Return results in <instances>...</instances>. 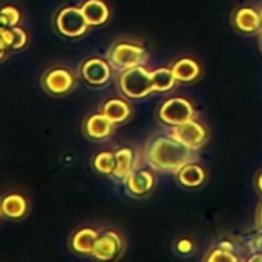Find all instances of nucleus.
Instances as JSON below:
<instances>
[{
	"label": "nucleus",
	"instance_id": "nucleus-1",
	"mask_svg": "<svg viewBox=\"0 0 262 262\" xmlns=\"http://www.w3.org/2000/svg\"><path fill=\"white\" fill-rule=\"evenodd\" d=\"M189 149L190 147L178 141L173 135L161 137L152 143L147 155L150 163L158 169L180 170L189 158Z\"/></svg>",
	"mask_w": 262,
	"mask_h": 262
},
{
	"label": "nucleus",
	"instance_id": "nucleus-2",
	"mask_svg": "<svg viewBox=\"0 0 262 262\" xmlns=\"http://www.w3.org/2000/svg\"><path fill=\"white\" fill-rule=\"evenodd\" d=\"M121 91L130 98H141L154 91L152 72H147L143 66H134L126 69L120 78Z\"/></svg>",
	"mask_w": 262,
	"mask_h": 262
},
{
	"label": "nucleus",
	"instance_id": "nucleus-3",
	"mask_svg": "<svg viewBox=\"0 0 262 262\" xmlns=\"http://www.w3.org/2000/svg\"><path fill=\"white\" fill-rule=\"evenodd\" d=\"M89 23L83 15L81 8L75 6L63 8L55 18V28L64 37H78L86 32Z\"/></svg>",
	"mask_w": 262,
	"mask_h": 262
},
{
	"label": "nucleus",
	"instance_id": "nucleus-4",
	"mask_svg": "<svg viewBox=\"0 0 262 262\" xmlns=\"http://www.w3.org/2000/svg\"><path fill=\"white\" fill-rule=\"evenodd\" d=\"M160 117L164 123L170 126H178L192 120L193 107L184 98H170L160 109Z\"/></svg>",
	"mask_w": 262,
	"mask_h": 262
},
{
	"label": "nucleus",
	"instance_id": "nucleus-5",
	"mask_svg": "<svg viewBox=\"0 0 262 262\" xmlns=\"http://www.w3.org/2000/svg\"><path fill=\"white\" fill-rule=\"evenodd\" d=\"M41 84L46 92L52 95H63L74 88V75L63 68H52L43 75Z\"/></svg>",
	"mask_w": 262,
	"mask_h": 262
},
{
	"label": "nucleus",
	"instance_id": "nucleus-6",
	"mask_svg": "<svg viewBox=\"0 0 262 262\" xmlns=\"http://www.w3.org/2000/svg\"><path fill=\"white\" fill-rule=\"evenodd\" d=\"M143 49L140 46L130 45V43H118L114 46L111 52V61L117 69H130L134 66H138V63L143 58Z\"/></svg>",
	"mask_w": 262,
	"mask_h": 262
},
{
	"label": "nucleus",
	"instance_id": "nucleus-7",
	"mask_svg": "<svg viewBox=\"0 0 262 262\" xmlns=\"http://www.w3.org/2000/svg\"><path fill=\"white\" fill-rule=\"evenodd\" d=\"M28 200L17 192L8 193L0 198V216L5 220H21L28 213Z\"/></svg>",
	"mask_w": 262,
	"mask_h": 262
},
{
	"label": "nucleus",
	"instance_id": "nucleus-8",
	"mask_svg": "<svg viewBox=\"0 0 262 262\" xmlns=\"http://www.w3.org/2000/svg\"><path fill=\"white\" fill-rule=\"evenodd\" d=\"M172 135L178 141H181L183 144H186L187 147H198L206 140V130H204V127L200 123L192 121V120H189V121H186L183 124L175 126L173 130H172Z\"/></svg>",
	"mask_w": 262,
	"mask_h": 262
},
{
	"label": "nucleus",
	"instance_id": "nucleus-9",
	"mask_svg": "<svg viewBox=\"0 0 262 262\" xmlns=\"http://www.w3.org/2000/svg\"><path fill=\"white\" fill-rule=\"evenodd\" d=\"M120 252H121L120 236L115 232H106L97 238L92 250V256L101 261H109V259H115Z\"/></svg>",
	"mask_w": 262,
	"mask_h": 262
},
{
	"label": "nucleus",
	"instance_id": "nucleus-10",
	"mask_svg": "<svg viewBox=\"0 0 262 262\" xmlns=\"http://www.w3.org/2000/svg\"><path fill=\"white\" fill-rule=\"evenodd\" d=\"M81 75L86 83L100 86L109 80L111 69L106 61H103L100 58H91V60L84 61V64L81 66Z\"/></svg>",
	"mask_w": 262,
	"mask_h": 262
},
{
	"label": "nucleus",
	"instance_id": "nucleus-11",
	"mask_svg": "<svg viewBox=\"0 0 262 262\" xmlns=\"http://www.w3.org/2000/svg\"><path fill=\"white\" fill-rule=\"evenodd\" d=\"M114 123L104 114H94L84 123V132L89 138H106L112 132Z\"/></svg>",
	"mask_w": 262,
	"mask_h": 262
},
{
	"label": "nucleus",
	"instance_id": "nucleus-12",
	"mask_svg": "<svg viewBox=\"0 0 262 262\" xmlns=\"http://www.w3.org/2000/svg\"><path fill=\"white\" fill-rule=\"evenodd\" d=\"M98 233L94 229L84 227L74 233L71 238V249L78 255H92Z\"/></svg>",
	"mask_w": 262,
	"mask_h": 262
},
{
	"label": "nucleus",
	"instance_id": "nucleus-13",
	"mask_svg": "<svg viewBox=\"0 0 262 262\" xmlns=\"http://www.w3.org/2000/svg\"><path fill=\"white\" fill-rule=\"evenodd\" d=\"M81 12L89 26L103 25L109 18V9L101 0H88L81 5Z\"/></svg>",
	"mask_w": 262,
	"mask_h": 262
},
{
	"label": "nucleus",
	"instance_id": "nucleus-14",
	"mask_svg": "<svg viewBox=\"0 0 262 262\" xmlns=\"http://www.w3.org/2000/svg\"><path fill=\"white\" fill-rule=\"evenodd\" d=\"M235 25L244 32H255L261 29V14H258L252 8H241L235 15Z\"/></svg>",
	"mask_w": 262,
	"mask_h": 262
},
{
	"label": "nucleus",
	"instance_id": "nucleus-15",
	"mask_svg": "<svg viewBox=\"0 0 262 262\" xmlns=\"http://www.w3.org/2000/svg\"><path fill=\"white\" fill-rule=\"evenodd\" d=\"M154 186V177L147 170H138L127 177V187L134 195H144Z\"/></svg>",
	"mask_w": 262,
	"mask_h": 262
},
{
	"label": "nucleus",
	"instance_id": "nucleus-16",
	"mask_svg": "<svg viewBox=\"0 0 262 262\" xmlns=\"http://www.w3.org/2000/svg\"><path fill=\"white\" fill-rule=\"evenodd\" d=\"M204 178H206V173L203 167L198 164H184L178 173L180 183L186 187H198L203 184Z\"/></svg>",
	"mask_w": 262,
	"mask_h": 262
},
{
	"label": "nucleus",
	"instance_id": "nucleus-17",
	"mask_svg": "<svg viewBox=\"0 0 262 262\" xmlns=\"http://www.w3.org/2000/svg\"><path fill=\"white\" fill-rule=\"evenodd\" d=\"M172 72L177 81H193L200 75V66L190 58H183L175 63Z\"/></svg>",
	"mask_w": 262,
	"mask_h": 262
},
{
	"label": "nucleus",
	"instance_id": "nucleus-18",
	"mask_svg": "<svg viewBox=\"0 0 262 262\" xmlns=\"http://www.w3.org/2000/svg\"><path fill=\"white\" fill-rule=\"evenodd\" d=\"M2 38L5 40L6 46L9 48V51H17L26 46L28 41V35L26 32L18 28V26H12V28H6L0 32Z\"/></svg>",
	"mask_w": 262,
	"mask_h": 262
},
{
	"label": "nucleus",
	"instance_id": "nucleus-19",
	"mask_svg": "<svg viewBox=\"0 0 262 262\" xmlns=\"http://www.w3.org/2000/svg\"><path fill=\"white\" fill-rule=\"evenodd\" d=\"M129 106L123 101V100H109L104 107H103V114L112 121V123H121L129 117Z\"/></svg>",
	"mask_w": 262,
	"mask_h": 262
},
{
	"label": "nucleus",
	"instance_id": "nucleus-20",
	"mask_svg": "<svg viewBox=\"0 0 262 262\" xmlns=\"http://www.w3.org/2000/svg\"><path fill=\"white\" fill-rule=\"evenodd\" d=\"M115 158H117V166H115V170H114V177H117V178L129 177L130 169H132V163H134L132 149H129V147L120 149L115 154Z\"/></svg>",
	"mask_w": 262,
	"mask_h": 262
},
{
	"label": "nucleus",
	"instance_id": "nucleus-21",
	"mask_svg": "<svg viewBox=\"0 0 262 262\" xmlns=\"http://www.w3.org/2000/svg\"><path fill=\"white\" fill-rule=\"evenodd\" d=\"M175 77L172 69L167 68H161L152 72V84H154V91H169L173 83H175Z\"/></svg>",
	"mask_w": 262,
	"mask_h": 262
},
{
	"label": "nucleus",
	"instance_id": "nucleus-22",
	"mask_svg": "<svg viewBox=\"0 0 262 262\" xmlns=\"http://www.w3.org/2000/svg\"><path fill=\"white\" fill-rule=\"evenodd\" d=\"M115 166H117V158H115V154H111V152H100L94 160L95 170L103 175H114Z\"/></svg>",
	"mask_w": 262,
	"mask_h": 262
},
{
	"label": "nucleus",
	"instance_id": "nucleus-23",
	"mask_svg": "<svg viewBox=\"0 0 262 262\" xmlns=\"http://www.w3.org/2000/svg\"><path fill=\"white\" fill-rule=\"evenodd\" d=\"M207 261H230V262H235L238 261V258L233 255V253H230V250H224V247L223 249H218V250H215L209 258H207Z\"/></svg>",
	"mask_w": 262,
	"mask_h": 262
},
{
	"label": "nucleus",
	"instance_id": "nucleus-24",
	"mask_svg": "<svg viewBox=\"0 0 262 262\" xmlns=\"http://www.w3.org/2000/svg\"><path fill=\"white\" fill-rule=\"evenodd\" d=\"M177 249H178L180 253H189V252L192 250V243H190L189 239H181V241L178 243Z\"/></svg>",
	"mask_w": 262,
	"mask_h": 262
},
{
	"label": "nucleus",
	"instance_id": "nucleus-25",
	"mask_svg": "<svg viewBox=\"0 0 262 262\" xmlns=\"http://www.w3.org/2000/svg\"><path fill=\"white\" fill-rule=\"evenodd\" d=\"M252 247H253L255 252L262 253V233H259L258 236H255V239H253V243H252Z\"/></svg>",
	"mask_w": 262,
	"mask_h": 262
},
{
	"label": "nucleus",
	"instance_id": "nucleus-26",
	"mask_svg": "<svg viewBox=\"0 0 262 262\" xmlns=\"http://www.w3.org/2000/svg\"><path fill=\"white\" fill-rule=\"evenodd\" d=\"M8 52H9V48L6 46L5 40H3V38H2V35H0V61L8 55Z\"/></svg>",
	"mask_w": 262,
	"mask_h": 262
},
{
	"label": "nucleus",
	"instance_id": "nucleus-27",
	"mask_svg": "<svg viewBox=\"0 0 262 262\" xmlns=\"http://www.w3.org/2000/svg\"><path fill=\"white\" fill-rule=\"evenodd\" d=\"M6 28H9V25H8V20H6V15L2 12V9H0V32L3 31V29H6Z\"/></svg>",
	"mask_w": 262,
	"mask_h": 262
},
{
	"label": "nucleus",
	"instance_id": "nucleus-28",
	"mask_svg": "<svg viewBox=\"0 0 262 262\" xmlns=\"http://www.w3.org/2000/svg\"><path fill=\"white\" fill-rule=\"evenodd\" d=\"M258 186H259V189H261V192H262V175L259 177V180H258Z\"/></svg>",
	"mask_w": 262,
	"mask_h": 262
},
{
	"label": "nucleus",
	"instance_id": "nucleus-29",
	"mask_svg": "<svg viewBox=\"0 0 262 262\" xmlns=\"http://www.w3.org/2000/svg\"><path fill=\"white\" fill-rule=\"evenodd\" d=\"M261 226H262V209H261Z\"/></svg>",
	"mask_w": 262,
	"mask_h": 262
},
{
	"label": "nucleus",
	"instance_id": "nucleus-30",
	"mask_svg": "<svg viewBox=\"0 0 262 262\" xmlns=\"http://www.w3.org/2000/svg\"><path fill=\"white\" fill-rule=\"evenodd\" d=\"M261 18H262V14H261ZM261 28H262V26H261Z\"/></svg>",
	"mask_w": 262,
	"mask_h": 262
}]
</instances>
